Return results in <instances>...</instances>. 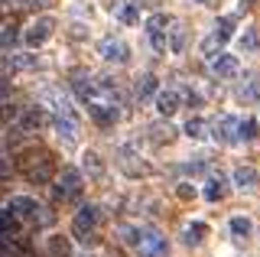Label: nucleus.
<instances>
[{
  "label": "nucleus",
  "mask_w": 260,
  "mask_h": 257,
  "mask_svg": "<svg viewBox=\"0 0 260 257\" xmlns=\"http://www.w3.org/2000/svg\"><path fill=\"white\" fill-rule=\"evenodd\" d=\"M205 199H208V202H221V199H224V176L221 173H211V179L205 186Z\"/></svg>",
  "instance_id": "dca6fc26"
},
{
  "label": "nucleus",
  "mask_w": 260,
  "mask_h": 257,
  "mask_svg": "<svg viewBox=\"0 0 260 257\" xmlns=\"http://www.w3.org/2000/svg\"><path fill=\"white\" fill-rule=\"evenodd\" d=\"M85 173H91V176H101L104 173V163H101V156L98 153H91V150H85Z\"/></svg>",
  "instance_id": "c85d7f7f"
},
{
  "label": "nucleus",
  "mask_w": 260,
  "mask_h": 257,
  "mask_svg": "<svg viewBox=\"0 0 260 257\" xmlns=\"http://www.w3.org/2000/svg\"><path fill=\"white\" fill-rule=\"evenodd\" d=\"M179 101H182V98H179L176 88H166V91L156 94V111H159L162 117H169V114H176V111H179Z\"/></svg>",
  "instance_id": "9d476101"
},
{
  "label": "nucleus",
  "mask_w": 260,
  "mask_h": 257,
  "mask_svg": "<svg viewBox=\"0 0 260 257\" xmlns=\"http://www.w3.org/2000/svg\"><path fill=\"white\" fill-rule=\"evenodd\" d=\"M257 131H260V127H257V120L254 117H244L241 120V124H238V140H257Z\"/></svg>",
  "instance_id": "5701e85b"
},
{
  "label": "nucleus",
  "mask_w": 260,
  "mask_h": 257,
  "mask_svg": "<svg viewBox=\"0 0 260 257\" xmlns=\"http://www.w3.org/2000/svg\"><path fill=\"white\" fill-rule=\"evenodd\" d=\"M208 131H211V124L205 117H189L185 120V137H192V140H205Z\"/></svg>",
  "instance_id": "ddd939ff"
},
{
  "label": "nucleus",
  "mask_w": 260,
  "mask_h": 257,
  "mask_svg": "<svg viewBox=\"0 0 260 257\" xmlns=\"http://www.w3.org/2000/svg\"><path fill=\"white\" fill-rule=\"evenodd\" d=\"M166 26H173V17H166V13L146 17V33H166Z\"/></svg>",
  "instance_id": "4be33fe9"
},
{
  "label": "nucleus",
  "mask_w": 260,
  "mask_h": 257,
  "mask_svg": "<svg viewBox=\"0 0 260 257\" xmlns=\"http://www.w3.org/2000/svg\"><path fill=\"white\" fill-rule=\"evenodd\" d=\"M98 49H101L104 62H127V46L120 43V39H114V36H104Z\"/></svg>",
  "instance_id": "0eeeda50"
},
{
  "label": "nucleus",
  "mask_w": 260,
  "mask_h": 257,
  "mask_svg": "<svg viewBox=\"0 0 260 257\" xmlns=\"http://www.w3.org/2000/svg\"><path fill=\"white\" fill-rule=\"evenodd\" d=\"M117 17H120V23L134 26V23H140V7H137V4H124V7L117 10Z\"/></svg>",
  "instance_id": "a878e982"
},
{
  "label": "nucleus",
  "mask_w": 260,
  "mask_h": 257,
  "mask_svg": "<svg viewBox=\"0 0 260 257\" xmlns=\"http://www.w3.org/2000/svg\"><path fill=\"white\" fill-rule=\"evenodd\" d=\"M238 46H241V49H247V52H254L257 46H260V36H257V29H244V33L238 36Z\"/></svg>",
  "instance_id": "c756f323"
},
{
  "label": "nucleus",
  "mask_w": 260,
  "mask_h": 257,
  "mask_svg": "<svg viewBox=\"0 0 260 257\" xmlns=\"http://www.w3.org/2000/svg\"><path fill=\"white\" fill-rule=\"evenodd\" d=\"M98 208L94 205H81L78 208V215H75V221H72V235H75L81 244H91L94 241V228H98Z\"/></svg>",
  "instance_id": "f257e3e1"
},
{
  "label": "nucleus",
  "mask_w": 260,
  "mask_h": 257,
  "mask_svg": "<svg viewBox=\"0 0 260 257\" xmlns=\"http://www.w3.org/2000/svg\"><path fill=\"white\" fill-rule=\"evenodd\" d=\"M20 231V215H16V208L13 205H7L4 212H0V238H7V235H16Z\"/></svg>",
  "instance_id": "9b49d317"
},
{
  "label": "nucleus",
  "mask_w": 260,
  "mask_h": 257,
  "mask_svg": "<svg viewBox=\"0 0 260 257\" xmlns=\"http://www.w3.org/2000/svg\"><path fill=\"white\" fill-rule=\"evenodd\" d=\"M192 196H195L192 182H179V199H192Z\"/></svg>",
  "instance_id": "f704fd0d"
},
{
  "label": "nucleus",
  "mask_w": 260,
  "mask_h": 257,
  "mask_svg": "<svg viewBox=\"0 0 260 257\" xmlns=\"http://www.w3.org/2000/svg\"><path fill=\"white\" fill-rule=\"evenodd\" d=\"M72 88H75V94H78L81 101H88V98L94 94V85H91V78H85V75H75V85H72Z\"/></svg>",
  "instance_id": "bb28decb"
},
{
  "label": "nucleus",
  "mask_w": 260,
  "mask_h": 257,
  "mask_svg": "<svg viewBox=\"0 0 260 257\" xmlns=\"http://www.w3.org/2000/svg\"><path fill=\"white\" fill-rule=\"evenodd\" d=\"M137 251H140V257H166L169 244H166V238H162L159 231L146 228L143 238H140V244H137Z\"/></svg>",
  "instance_id": "7ed1b4c3"
},
{
  "label": "nucleus",
  "mask_w": 260,
  "mask_h": 257,
  "mask_svg": "<svg viewBox=\"0 0 260 257\" xmlns=\"http://www.w3.org/2000/svg\"><path fill=\"white\" fill-rule=\"evenodd\" d=\"M150 140H153V143H173V140H176V127H169V124H153V127H150Z\"/></svg>",
  "instance_id": "a211bd4d"
},
{
  "label": "nucleus",
  "mask_w": 260,
  "mask_h": 257,
  "mask_svg": "<svg viewBox=\"0 0 260 257\" xmlns=\"http://www.w3.org/2000/svg\"><path fill=\"white\" fill-rule=\"evenodd\" d=\"M26 176H29V182H49V179H52V159L43 156V159H39V166H36V170H29Z\"/></svg>",
  "instance_id": "f3484780"
},
{
  "label": "nucleus",
  "mask_w": 260,
  "mask_h": 257,
  "mask_svg": "<svg viewBox=\"0 0 260 257\" xmlns=\"http://www.w3.org/2000/svg\"><path fill=\"white\" fill-rule=\"evenodd\" d=\"M23 131H39V127L46 124V114H43V108H29L26 114H23Z\"/></svg>",
  "instance_id": "aec40b11"
},
{
  "label": "nucleus",
  "mask_w": 260,
  "mask_h": 257,
  "mask_svg": "<svg viewBox=\"0 0 260 257\" xmlns=\"http://www.w3.org/2000/svg\"><path fill=\"white\" fill-rule=\"evenodd\" d=\"M218 29H221V36H224V39H231V29H234V20H231V17H224L221 23H218Z\"/></svg>",
  "instance_id": "72a5a7b5"
},
{
  "label": "nucleus",
  "mask_w": 260,
  "mask_h": 257,
  "mask_svg": "<svg viewBox=\"0 0 260 257\" xmlns=\"http://www.w3.org/2000/svg\"><path fill=\"white\" fill-rule=\"evenodd\" d=\"M52 29H55V20H52V17H39V20L26 29V33H23V39H26V46L39 49V46H43L46 39L52 36Z\"/></svg>",
  "instance_id": "39448f33"
},
{
  "label": "nucleus",
  "mask_w": 260,
  "mask_h": 257,
  "mask_svg": "<svg viewBox=\"0 0 260 257\" xmlns=\"http://www.w3.org/2000/svg\"><path fill=\"white\" fill-rule=\"evenodd\" d=\"M257 179H260V173L254 166H238V170H234V186L238 189H254Z\"/></svg>",
  "instance_id": "f8f14e48"
},
{
  "label": "nucleus",
  "mask_w": 260,
  "mask_h": 257,
  "mask_svg": "<svg viewBox=\"0 0 260 257\" xmlns=\"http://www.w3.org/2000/svg\"><path fill=\"white\" fill-rule=\"evenodd\" d=\"M169 33H173V36H169V49H173V52H182L185 49V26H182V23H173V29H169Z\"/></svg>",
  "instance_id": "b1692460"
},
{
  "label": "nucleus",
  "mask_w": 260,
  "mask_h": 257,
  "mask_svg": "<svg viewBox=\"0 0 260 257\" xmlns=\"http://www.w3.org/2000/svg\"><path fill=\"white\" fill-rule=\"evenodd\" d=\"M150 43L156 52H166V33H150Z\"/></svg>",
  "instance_id": "473e14b6"
},
{
  "label": "nucleus",
  "mask_w": 260,
  "mask_h": 257,
  "mask_svg": "<svg viewBox=\"0 0 260 257\" xmlns=\"http://www.w3.org/2000/svg\"><path fill=\"white\" fill-rule=\"evenodd\" d=\"M208 235V224L205 221H192V224H185L182 228V241L185 244H202V238Z\"/></svg>",
  "instance_id": "2eb2a0df"
},
{
  "label": "nucleus",
  "mask_w": 260,
  "mask_h": 257,
  "mask_svg": "<svg viewBox=\"0 0 260 257\" xmlns=\"http://www.w3.org/2000/svg\"><path fill=\"white\" fill-rule=\"evenodd\" d=\"M49 254H52V257H72V244H69V238L52 235V238H49Z\"/></svg>",
  "instance_id": "412c9836"
},
{
  "label": "nucleus",
  "mask_w": 260,
  "mask_h": 257,
  "mask_svg": "<svg viewBox=\"0 0 260 257\" xmlns=\"http://www.w3.org/2000/svg\"><path fill=\"white\" fill-rule=\"evenodd\" d=\"M55 196H59V199H72V202L81 199V173L75 170V166H65V170H62V179H59V186H55Z\"/></svg>",
  "instance_id": "f03ea898"
},
{
  "label": "nucleus",
  "mask_w": 260,
  "mask_h": 257,
  "mask_svg": "<svg viewBox=\"0 0 260 257\" xmlns=\"http://www.w3.org/2000/svg\"><path fill=\"white\" fill-rule=\"evenodd\" d=\"M211 72H215L218 78H234L241 72V62L234 59V55H224V52H218L215 59H211Z\"/></svg>",
  "instance_id": "6e6552de"
},
{
  "label": "nucleus",
  "mask_w": 260,
  "mask_h": 257,
  "mask_svg": "<svg viewBox=\"0 0 260 257\" xmlns=\"http://www.w3.org/2000/svg\"><path fill=\"white\" fill-rule=\"evenodd\" d=\"M10 205L16 208V215H20V218H26V221H36L39 212H43V208H39V202H36V199H29V196H16Z\"/></svg>",
  "instance_id": "1a4fd4ad"
},
{
  "label": "nucleus",
  "mask_w": 260,
  "mask_h": 257,
  "mask_svg": "<svg viewBox=\"0 0 260 257\" xmlns=\"http://www.w3.org/2000/svg\"><path fill=\"white\" fill-rule=\"evenodd\" d=\"M238 124H241L238 117L221 114L218 120H211V137H215L218 143H234L238 140Z\"/></svg>",
  "instance_id": "20e7f679"
},
{
  "label": "nucleus",
  "mask_w": 260,
  "mask_h": 257,
  "mask_svg": "<svg viewBox=\"0 0 260 257\" xmlns=\"http://www.w3.org/2000/svg\"><path fill=\"white\" fill-rule=\"evenodd\" d=\"M52 124H55V131H59L65 140H75V134H78V117L55 114V117H52Z\"/></svg>",
  "instance_id": "4468645a"
},
{
  "label": "nucleus",
  "mask_w": 260,
  "mask_h": 257,
  "mask_svg": "<svg viewBox=\"0 0 260 257\" xmlns=\"http://www.w3.org/2000/svg\"><path fill=\"white\" fill-rule=\"evenodd\" d=\"M16 39H20V33H16L13 26L0 29V49H13V46H16Z\"/></svg>",
  "instance_id": "2f4dec72"
},
{
  "label": "nucleus",
  "mask_w": 260,
  "mask_h": 257,
  "mask_svg": "<svg viewBox=\"0 0 260 257\" xmlns=\"http://www.w3.org/2000/svg\"><path fill=\"white\" fill-rule=\"evenodd\" d=\"M250 231H254L250 218H244V215H234V218H231V235H234V238H247Z\"/></svg>",
  "instance_id": "393cba45"
},
{
  "label": "nucleus",
  "mask_w": 260,
  "mask_h": 257,
  "mask_svg": "<svg viewBox=\"0 0 260 257\" xmlns=\"http://www.w3.org/2000/svg\"><path fill=\"white\" fill-rule=\"evenodd\" d=\"M26 4H32V7H43V4H46V0H26Z\"/></svg>",
  "instance_id": "c9c22d12"
},
{
  "label": "nucleus",
  "mask_w": 260,
  "mask_h": 257,
  "mask_svg": "<svg viewBox=\"0 0 260 257\" xmlns=\"http://www.w3.org/2000/svg\"><path fill=\"white\" fill-rule=\"evenodd\" d=\"M224 43H228V39H224V36H221V33H218V29H215V33H211V36L205 39V43H202V52H205V55H211L215 49H221Z\"/></svg>",
  "instance_id": "7c9ffc66"
},
{
  "label": "nucleus",
  "mask_w": 260,
  "mask_h": 257,
  "mask_svg": "<svg viewBox=\"0 0 260 257\" xmlns=\"http://www.w3.org/2000/svg\"><path fill=\"white\" fill-rule=\"evenodd\" d=\"M241 98H247V101H260V75H250V82H244Z\"/></svg>",
  "instance_id": "cd10ccee"
},
{
  "label": "nucleus",
  "mask_w": 260,
  "mask_h": 257,
  "mask_svg": "<svg viewBox=\"0 0 260 257\" xmlns=\"http://www.w3.org/2000/svg\"><path fill=\"white\" fill-rule=\"evenodd\" d=\"M88 117H91L98 127H114V124H117V108L101 104V101H91V104H88Z\"/></svg>",
  "instance_id": "423d86ee"
},
{
  "label": "nucleus",
  "mask_w": 260,
  "mask_h": 257,
  "mask_svg": "<svg viewBox=\"0 0 260 257\" xmlns=\"http://www.w3.org/2000/svg\"><path fill=\"white\" fill-rule=\"evenodd\" d=\"M156 94H159V85H156L153 75L137 78V98H156Z\"/></svg>",
  "instance_id": "6ab92c4d"
}]
</instances>
